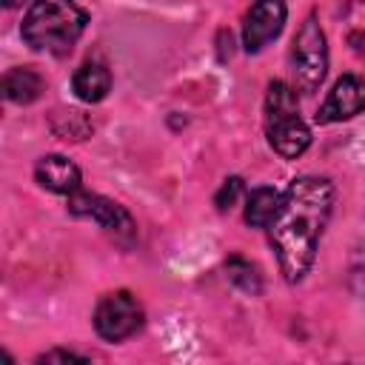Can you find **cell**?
Instances as JSON below:
<instances>
[{
    "instance_id": "6da1fadb",
    "label": "cell",
    "mask_w": 365,
    "mask_h": 365,
    "mask_svg": "<svg viewBox=\"0 0 365 365\" xmlns=\"http://www.w3.org/2000/svg\"><path fill=\"white\" fill-rule=\"evenodd\" d=\"M331 208L334 185L325 177H297L285 188L279 211L268 225V234L271 248L279 259V271L291 285L311 271Z\"/></svg>"
},
{
    "instance_id": "7a4b0ae2",
    "label": "cell",
    "mask_w": 365,
    "mask_h": 365,
    "mask_svg": "<svg viewBox=\"0 0 365 365\" xmlns=\"http://www.w3.org/2000/svg\"><path fill=\"white\" fill-rule=\"evenodd\" d=\"M88 14L74 0H34L23 17V40L34 51L68 54L86 31Z\"/></svg>"
},
{
    "instance_id": "3957f363",
    "label": "cell",
    "mask_w": 365,
    "mask_h": 365,
    "mask_svg": "<svg viewBox=\"0 0 365 365\" xmlns=\"http://www.w3.org/2000/svg\"><path fill=\"white\" fill-rule=\"evenodd\" d=\"M265 134H268L271 148L279 157H285V160H297L311 145V128L299 117L297 94L282 80H274L268 86V97H265Z\"/></svg>"
},
{
    "instance_id": "277c9868",
    "label": "cell",
    "mask_w": 365,
    "mask_h": 365,
    "mask_svg": "<svg viewBox=\"0 0 365 365\" xmlns=\"http://www.w3.org/2000/svg\"><path fill=\"white\" fill-rule=\"evenodd\" d=\"M291 71L297 77V86L302 91H317L319 83L325 80L328 71V46H325V34L317 23V17H305V23L299 26L297 37H294V48H291Z\"/></svg>"
},
{
    "instance_id": "5b68a950",
    "label": "cell",
    "mask_w": 365,
    "mask_h": 365,
    "mask_svg": "<svg viewBox=\"0 0 365 365\" xmlns=\"http://www.w3.org/2000/svg\"><path fill=\"white\" fill-rule=\"evenodd\" d=\"M140 325H143V305L128 291L106 294L94 308V328L108 342H120L137 334Z\"/></svg>"
},
{
    "instance_id": "8992f818",
    "label": "cell",
    "mask_w": 365,
    "mask_h": 365,
    "mask_svg": "<svg viewBox=\"0 0 365 365\" xmlns=\"http://www.w3.org/2000/svg\"><path fill=\"white\" fill-rule=\"evenodd\" d=\"M68 211L74 217H91L100 228H106L117 240H125L128 242L134 237V220H131V214L120 202L106 200L100 194H86V191L68 194Z\"/></svg>"
},
{
    "instance_id": "52a82bcc",
    "label": "cell",
    "mask_w": 365,
    "mask_h": 365,
    "mask_svg": "<svg viewBox=\"0 0 365 365\" xmlns=\"http://www.w3.org/2000/svg\"><path fill=\"white\" fill-rule=\"evenodd\" d=\"M285 3L282 0H257L242 23V46L248 54L262 51L285 26Z\"/></svg>"
},
{
    "instance_id": "ba28073f",
    "label": "cell",
    "mask_w": 365,
    "mask_h": 365,
    "mask_svg": "<svg viewBox=\"0 0 365 365\" xmlns=\"http://www.w3.org/2000/svg\"><path fill=\"white\" fill-rule=\"evenodd\" d=\"M365 108V77L362 74H345L334 83L325 103L317 111V123H339Z\"/></svg>"
},
{
    "instance_id": "9c48e42d",
    "label": "cell",
    "mask_w": 365,
    "mask_h": 365,
    "mask_svg": "<svg viewBox=\"0 0 365 365\" xmlns=\"http://www.w3.org/2000/svg\"><path fill=\"white\" fill-rule=\"evenodd\" d=\"M34 177L43 188L54 191V194H74L80 191V168L63 157V154H46L37 160L34 165Z\"/></svg>"
},
{
    "instance_id": "30bf717a",
    "label": "cell",
    "mask_w": 365,
    "mask_h": 365,
    "mask_svg": "<svg viewBox=\"0 0 365 365\" xmlns=\"http://www.w3.org/2000/svg\"><path fill=\"white\" fill-rule=\"evenodd\" d=\"M71 88L83 103H100L111 88V71L103 63H83L71 77Z\"/></svg>"
},
{
    "instance_id": "8fae6325",
    "label": "cell",
    "mask_w": 365,
    "mask_h": 365,
    "mask_svg": "<svg viewBox=\"0 0 365 365\" xmlns=\"http://www.w3.org/2000/svg\"><path fill=\"white\" fill-rule=\"evenodd\" d=\"M43 91V77L34 68H9L3 74V94L9 103L26 106L34 103Z\"/></svg>"
},
{
    "instance_id": "7c38bea8",
    "label": "cell",
    "mask_w": 365,
    "mask_h": 365,
    "mask_svg": "<svg viewBox=\"0 0 365 365\" xmlns=\"http://www.w3.org/2000/svg\"><path fill=\"white\" fill-rule=\"evenodd\" d=\"M279 202H282V194H277L274 188H268V185L254 188L245 200V222L251 228H268L279 211Z\"/></svg>"
},
{
    "instance_id": "4fadbf2b",
    "label": "cell",
    "mask_w": 365,
    "mask_h": 365,
    "mask_svg": "<svg viewBox=\"0 0 365 365\" xmlns=\"http://www.w3.org/2000/svg\"><path fill=\"white\" fill-rule=\"evenodd\" d=\"M225 271H228V279L237 288H242L245 294H259L262 291V279H259V271H257L254 262H248L242 257H231L225 262Z\"/></svg>"
},
{
    "instance_id": "5bb4252c",
    "label": "cell",
    "mask_w": 365,
    "mask_h": 365,
    "mask_svg": "<svg viewBox=\"0 0 365 365\" xmlns=\"http://www.w3.org/2000/svg\"><path fill=\"white\" fill-rule=\"evenodd\" d=\"M348 282L354 288V294L365 297V242L356 245L354 257H351V265H348Z\"/></svg>"
},
{
    "instance_id": "9a60e30c",
    "label": "cell",
    "mask_w": 365,
    "mask_h": 365,
    "mask_svg": "<svg viewBox=\"0 0 365 365\" xmlns=\"http://www.w3.org/2000/svg\"><path fill=\"white\" fill-rule=\"evenodd\" d=\"M240 191H242V180H240V177L225 180L222 188H220V194H217V208H220V211H228V208L237 202Z\"/></svg>"
},
{
    "instance_id": "2e32d148",
    "label": "cell",
    "mask_w": 365,
    "mask_h": 365,
    "mask_svg": "<svg viewBox=\"0 0 365 365\" xmlns=\"http://www.w3.org/2000/svg\"><path fill=\"white\" fill-rule=\"evenodd\" d=\"M68 359H86L80 354H71V351H51V354H43L40 362H68Z\"/></svg>"
},
{
    "instance_id": "e0dca14e",
    "label": "cell",
    "mask_w": 365,
    "mask_h": 365,
    "mask_svg": "<svg viewBox=\"0 0 365 365\" xmlns=\"http://www.w3.org/2000/svg\"><path fill=\"white\" fill-rule=\"evenodd\" d=\"M20 3H23V0H3L6 9H14V6H20Z\"/></svg>"
}]
</instances>
